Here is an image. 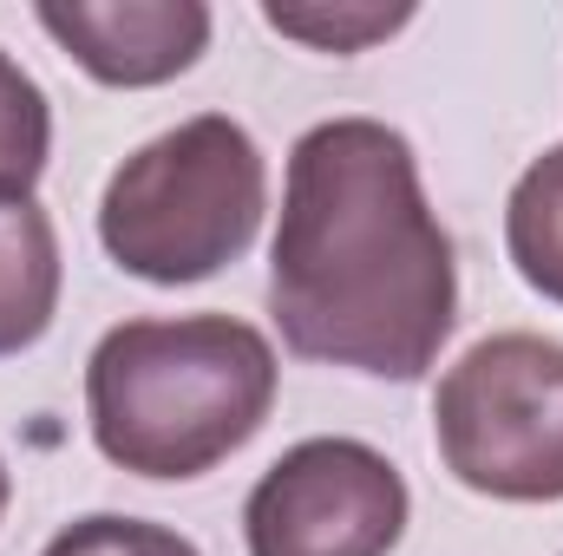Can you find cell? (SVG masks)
I'll return each mask as SVG.
<instances>
[{"instance_id": "1", "label": "cell", "mask_w": 563, "mask_h": 556, "mask_svg": "<svg viewBox=\"0 0 563 556\" xmlns=\"http://www.w3.org/2000/svg\"><path fill=\"white\" fill-rule=\"evenodd\" d=\"M269 314L288 354L426 380L459 327V263L420 190V157L380 119L308 125L288 151L269 243Z\"/></svg>"}, {"instance_id": "2", "label": "cell", "mask_w": 563, "mask_h": 556, "mask_svg": "<svg viewBox=\"0 0 563 556\" xmlns=\"http://www.w3.org/2000/svg\"><path fill=\"white\" fill-rule=\"evenodd\" d=\"M276 347L236 314L119 321L86 360L92 445L132 478H203L276 407Z\"/></svg>"}, {"instance_id": "3", "label": "cell", "mask_w": 563, "mask_h": 556, "mask_svg": "<svg viewBox=\"0 0 563 556\" xmlns=\"http://www.w3.org/2000/svg\"><path fill=\"white\" fill-rule=\"evenodd\" d=\"M269 210V164L230 112H197L139 144L99 197V243L125 276L184 288L230 269Z\"/></svg>"}, {"instance_id": "4", "label": "cell", "mask_w": 563, "mask_h": 556, "mask_svg": "<svg viewBox=\"0 0 563 556\" xmlns=\"http://www.w3.org/2000/svg\"><path fill=\"white\" fill-rule=\"evenodd\" d=\"M445 471L498 504H563V341L505 327L472 341L432 393Z\"/></svg>"}, {"instance_id": "5", "label": "cell", "mask_w": 563, "mask_h": 556, "mask_svg": "<svg viewBox=\"0 0 563 556\" xmlns=\"http://www.w3.org/2000/svg\"><path fill=\"white\" fill-rule=\"evenodd\" d=\"M407 478L367 438H301L243 504L250 556H394L407 537Z\"/></svg>"}, {"instance_id": "6", "label": "cell", "mask_w": 563, "mask_h": 556, "mask_svg": "<svg viewBox=\"0 0 563 556\" xmlns=\"http://www.w3.org/2000/svg\"><path fill=\"white\" fill-rule=\"evenodd\" d=\"M33 20L99 86L144 92L190 73L210 46L203 0H40Z\"/></svg>"}, {"instance_id": "7", "label": "cell", "mask_w": 563, "mask_h": 556, "mask_svg": "<svg viewBox=\"0 0 563 556\" xmlns=\"http://www.w3.org/2000/svg\"><path fill=\"white\" fill-rule=\"evenodd\" d=\"M59 236L53 216L26 203H0V360L26 354L59 314Z\"/></svg>"}, {"instance_id": "8", "label": "cell", "mask_w": 563, "mask_h": 556, "mask_svg": "<svg viewBox=\"0 0 563 556\" xmlns=\"http://www.w3.org/2000/svg\"><path fill=\"white\" fill-rule=\"evenodd\" d=\"M505 249L525 288H538L544 301L563 308V144H551L505 203Z\"/></svg>"}, {"instance_id": "9", "label": "cell", "mask_w": 563, "mask_h": 556, "mask_svg": "<svg viewBox=\"0 0 563 556\" xmlns=\"http://www.w3.org/2000/svg\"><path fill=\"white\" fill-rule=\"evenodd\" d=\"M53 157V105L26 66L0 53V203H26Z\"/></svg>"}, {"instance_id": "10", "label": "cell", "mask_w": 563, "mask_h": 556, "mask_svg": "<svg viewBox=\"0 0 563 556\" xmlns=\"http://www.w3.org/2000/svg\"><path fill=\"white\" fill-rule=\"evenodd\" d=\"M263 20L282 40H301L314 53H367L374 40H394L413 20V7L407 0H394V7H380V0H269Z\"/></svg>"}, {"instance_id": "11", "label": "cell", "mask_w": 563, "mask_h": 556, "mask_svg": "<svg viewBox=\"0 0 563 556\" xmlns=\"http://www.w3.org/2000/svg\"><path fill=\"white\" fill-rule=\"evenodd\" d=\"M40 556H203V551H197L190 537H177L170 524H144V518H112V511H99V518L66 524Z\"/></svg>"}, {"instance_id": "12", "label": "cell", "mask_w": 563, "mask_h": 556, "mask_svg": "<svg viewBox=\"0 0 563 556\" xmlns=\"http://www.w3.org/2000/svg\"><path fill=\"white\" fill-rule=\"evenodd\" d=\"M7 498H13V478H7V465H0V518H7Z\"/></svg>"}]
</instances>
